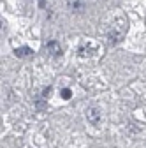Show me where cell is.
I'll return each instance as SVG.
<instances>
[{
	"label": "cell",
	"mask_w": 146,
	"mask_h": 148,
	"mask_svg": "<svg viewBox=\"0 0 146 148\" xmlns=\"http://www.w3.org/2000/svg\"><path fill=\"white\" fill-rule=\"evenodd\" d=\"M14 53L18 55V57H27V55H32V51H30V48H16L14 49Z\"/></svg>",
	"instance_id": "3"
},
{
	"label": "cell",
	"mask_w": 146,
	"mask_h": 148,
	"mask_svg": "<svg viewBox=\"0 0 146 148\" xmlns=\"http://www.w3.org/2000/svg\"><path fill=\"white\" fill-rule=\"evenodd\" d=\"M70 95H72V92H70L69 88H63V90H62V99L69 101V99H70Z\"/></svg>",
	"instance_id": "4"
},
{
	"label": "cell",
	"mask_w": 146,
	"mask_h": 148,
	"mask_svg": "<svg viewBox=\"0 0 146 148\" xmlns=\"http://www.w3.org/2000/svg\"><path fill=\"white\" fill-rule=\"evenodd\" d=\"M48 49H49L51 55H55V57L62 55V48H60V44H58V42H55V41H49V42H48Z\"/></svg>",
	"instance_id": "2"
},
{
	"label": "cell",
	"mask_w": 146,
	"mask_h": 148,
	"mask_svg": "<svg viewBox=\"0 0 146 148\" xmlns=\"http://www.w3.org/2000/svg\"><path fill=\"white\" fill-rule=\"evenodd\" d=\"M86 118H88L90 123L99 125V122H100V111H99L97 108H90V109L86 111Z\"/></svg>",
	"instance_id": "1"
}]
</instances>
